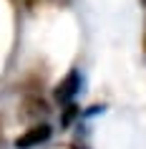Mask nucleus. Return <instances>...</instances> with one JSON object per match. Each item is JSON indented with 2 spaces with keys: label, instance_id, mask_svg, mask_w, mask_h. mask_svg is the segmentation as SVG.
<instances>
[{
  "label": "nucleus",
  "instance_id": "f257e3e1",
  "mask_svg": "<svg viewBox=\"0 0 146 149\" xmlns=\"http://www.w3.org/2000/svg\"><path fill=\"white\" fill-rule=\"evenodd\" d=\"M78 91H81V73H78V68L68 71V76L55 86L53 96L55 101L61 104V106H66V104H73V99L78 96Z\"/></svg>",
  "mask_w": 146,
  "mask_h": 149
},
{
  "label": "nucleus",
  "instance_id": "f03ea898",
  "mask_svg": "<svg viewBox=\"0 0 146 149\" xmlns=\"http://www.w3.org/2000/svg\"><path fill=\"white\" fill-rule=\"evenodd\" d=\"M53 129L48 124H33L30 129H25V134H20L15 139V149H30V147H38L43 141L51 139Z\"/></svg>",
  "mask_w": 146,
  "mask_h": 149
},
{
  "label": "nucleus",
  "instance_id": "7ed1b4c3",
  "mask_svg": "<svg viewBox=\"0 0 146 149\" xmlns=\"http://www.w3.org/2000/svg\"><path fill=\"white\" fill-rule=\"evenodd\" d=\"M76 116H81V109H78L76 104H66V109H63V116H61V124H63V126H71Z\"/></svg>",
  "mask_w": 146,
  "mask_h": 149
},
{
  "label": "nucleus",
  "instance_id": "20e7f679",
  "mask_svg": "<svg viewBox=\"0 0 146 149\" xmlns=\"http://www.w3.org/2000/svg\"><path fill=\"white\" fill-rule=\"evenodd\" d=\"M25 109H28V114H46L48 106L43 99H25Z\"/></svg>",
  "mask_w": 146,
  "mask_h": 149
},
{
  "label": "nucleus",
  "instance_id": "39448f33",
  "mask_svg": "<svg viewBox=\"0 0 146 149\" xmlns=\"http://www.w3.org/2000/svg\"><path fill=\"white\" fill-rule=\"evenodd\" d=\"M144 48H146V38H144Z\"/></svg>",
  "mask_w": 146,
  "mask_h": 149
},
{
  "label": "nucleus",
  "instance_id": "423d86ee",
  "mask_svg": "<svg viewBox=\"0 0 146 149\" xmlns=\"http://www.w3.org/2000/svg\"><path fill=\"white\" fill-rule=\"evenodd\" d=\"M144 3H146V0H144Z\"/></svg>",
  "mask_w": 146,
  "mask_h": 149
}]
</instances>
